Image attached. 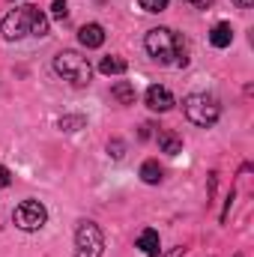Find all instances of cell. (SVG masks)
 <instances>
[{"label":"cell","mask_w":254,"mask_h":257,"mask_svg":"<svg viewBox=\"0 0 254 257\" xmlns=\"http://www.w3.org/2000/svg\"><path fill=\"white\" fill-rule=\"evenodd\" d=\"M147 54L159 66H186L189 63V51H186V39L171 30V27H153L144 39Z\"/></svg>","instance_id":"obj_1"},{"label":"cell","mask_w":254,"mask_h":257,"mask_svg":"<svg viewBox=\"0 0 254 257\" xmlns=\"http://www.w3.org/2000/svg\"><path fill=\"white\" fill-rule=\"evenodd\" d=\"M0 30L9 42H18L24 36H48V18L39 6H15L12 12L3 15Z\"/></svg>","instance_id":"obj_2"},{"label":"cell","mask_w":254,"mask_h":257,"mask_svg":"<svg viewBox=\"0 0 254 257\" xmlns=\"http://www.w3.org/2000/svg\"><path fill=\"white\" fill-rule=\"evenodd\" d=\"M183 111H186V117H189L194 126L200 128H209L218 123V117H221V105H218V99L215 96H206V93H191L183 99Z\"/></svg>","instance_id":"obj_3"},{"label":"cell","mask_w":254,"mask_h":257,"mask_svg":"<svg viewBox=\"0 0 254 257\" xmlns=\"http://www.w3.org/2000/svg\"><path fill=\"white\" fill-rule=\"evenodd\" d=\"M54 72H57L63 81L75 84V87H84V84L90 81V75H93L90 60L81 57L78 51H60V54L54 57Z\"/></svg>","instance_id":"obj_4"},{"label":"cell","mask_w":254,"mask_h":257,"mask_svg":"<svg viewBox=\"0 0 254 257\" xmlns=\"http://www.w3.org/2000/svg\"><path fill=\"white\" fill-rule=\"evenodd\" d=\"M12 221H15V227H18V230L33 233V230H42V227H45V221H48V209H45L39 200L27 197V200H21V203L15 206Z\"/></svg>","instance_id":"obj_5"},{"label":"cell","mask_w":254,"mask_h":257,"mask_svg":"<svg viewBox=\"0 0 254 257\" xmlns=\"http://www.w3.org/2000/svg\"><path fill=\"white\" fill-rule=\"evenodd\" d=\"M102 251H105V236L99 224L81 221L75 230V257H102Z\"/></svg>","instance_id":"obj_6"},{"label":"cell","mask_w":254,"mask_h":257,"mask_svg":"<svg viewBox=\"0 0 254 257\" xmlns=\"http://www.w3.org/2000/svg\"><path fill=\"white\" fill-rule=\"evenodd\" d=\"M144 99H147V108H150V111H159V114H165V111H171V108L177 105L174 93H171L168 87H162V84H153Z\"/></svg>","instance_id":"obj_7"},{"label":"cell","mask_w":254,"mask_h":257,"mask_svg":"<svg viewBox=\"0 0 254 257\" xmlns=\"http://www.w3.org/2000/svg\"><path fill=\"white\" fill-rule=\"evenodd\" d=\"M78 42H81L84 48H102V42H105V27H102V24H84V27L78 30Z\"/></svg>","instance_id":"obj_8"},{"label":"cell","mask_w":254,"mask_h":257,"mask_svg":"<svg viewBox=\"0 0 254 257\" xmlns=\"http://www.w3.org/2000/svg\"><path fill=\"white\" fill-rule=\"evenodd\" d=\"M156 141H159V150L168 153V156H180V153H183V141H180V135H174V132H168V128H162V132L156 135Z\"/></svg>","instance_id":"obj_9"},{"label":"cell","mask_w":254,"mask_h":257,"mask_svg":"<svg viewBox=\"0 0 254 257\" xmlns=\"http://www.w3.org/2000/svg\"><path fill=\"white\" fill-rule=\"evenodd\" d=\"M138 248L147 257H162V242H159V233L156 230H144L138 236Z\"/></svg>","instance_id":"obj_10"},{"label":"cell","mask_w":254,"mask_h":257,"mask_svg":"<svg viewBox=\"0 0 254 257\" xmlns=\"http://www.w3.org/2000/svg\"><path fill=\"white\" fill-rule=\"evenodd\" d=\"M209 42H212V48H227V45L233 42V27H230L227 21L215 24V27L209 30Z\"/></svg>","instance_id":"obj_11"},{"label":"cell","mask_w":254,"mask_h":257,"mask_svg":"<svg viewBox=\"0 0 254 257\" xmlns=\"http://www.w3.org/2000/svg\"><path fill=\"white\" fill-rule=\"evenodd\" d=\"M126 69H129V63L123 57H114V54H108V57L99 60V72H102V75H123Z\"/></svg>","instance_id":"obj_12"},{"label":"cell","mask_w":254,"mask_h":257,"mask_svg":"<svg viewBox=\"0 0 254 257\" xmlns=\"http://www.w3.org/2000/svg\"><path fill=\"white\" fill-rule=\"evenodd\" d=\"M111 96H114L120 105H135V87H132L129 81H117V84L111 87Z\"/></svg>","instance_id":"obj_13"},{"label":"cell","mask_w":254,"mask_h":257,"mask_svg":"<svg viewBox=\"0 0 254 257\" xmlns=\"http://www.w3.org/2000/svg\"><path fill=\"white\" fill-rule=\"evenodd\" d=\"M141 180L147 183V186H159L162 183V168H159V162H144L141 165Z\"/></svg>","instance_id":"obj_14"},{"label":"cell","mask_w":254,"mask_h":257,"mask_svg":"<svg viewBox=\"0 0 254 257\" xmlns=\"http://www.w3.org/2000/svg\"><path fill=\"white\" fill-rule=\"evenodd\" d=\"M84 117H60V123L57 126L63 128V132H78V128H84Z\"/></svg>","instance_id":"obj_15"},{"label":"cell","mask_w":254,"mask_h":257,"mask_svg":"<svg viewBox=\"0 0 254 257\" xmlns=\"http://www.w3.org/2000/svg\"><path fill=\"white\" fill-rule=\"evenodd\" d=\"M144 12H165L168 9V0H138Z\"/></svg>","instance_id":"obj_16"},{"label":"cell","mask_w":254,"mask_h":257,"mask_svg":"<svg viewBox=\"0 0 254 257\" xmlns=\"http://www.w3.org/2000/svg\"><path fill=\"white\" fill-rule=\"evenodd\" d=\"M51 15H54L57 21H66V18H69V3H66V0H54V3H51Z\"/></svg>","instance_id":"obj_17"},{"label":"cell","mask_w":254,"mask_h":257,"mask_svg":"<svg viewBox=\"0 0 254 257\" xmlns=\"http://www.w3.org/2000/svg\"><path fill=\"white\" fill-rule=\"evenodd\" d=\"M123 150H126V147H123V141H117V138L108 144V153H111L114 159H123Z\"/></svg>","instance_id":"obj_18"},{"label":"cell","mask_w":254,"mask_h":257,"mask_svg":"<svg viewBox=\"0 0 254 257\" xmlns=\"http://www.w3.org/2000/svg\"><path fill=\"white\" fill-rule=\"evenodd\" d=\"M9 183H12V174H9V171H6V168L0 165V189H6Z\"/></svg>","instance_id":"obj_19"},{"label":"cell","mask_w":254,"mask_h":257,"mask_svg":"<svg viewBox=\"0 0 254 257\" xmlns=\"http://www.w3.org/2000/svg\"><path fill=\"white\" fill-rule=\"evenodd\" d=\"M183 3H191V6H197V9H206V6H212V0H183Z\"/></svg>","instance_id":"obj_20"},{"label":"cell","mask_w":254,"mask_h":257,"mask_svg":"<svg viewBox=\"0 0 254 257\" xmlns=\"http://www.w3.org/2000/svg\"><path fill=\"white\" fill-rule=\"evenodd\" d=\"M183 254H186V248H183V245H177V248H171L165 257H183Z\"/></svg>","instance_id":"obj_21"},{"label":"cell","mask_w":254,"mask_h":257,"mask_svg":"<svg viewBox=\"0 0 254 257\" xmlns=\"http://www.w3.org/2000/svg\"><path fill=\"white\" fill-rule=\"evenodd\" d=\"M233 6H239V9H251L254 0H233Z\"/></svg>","instance_id":"obj_22"}]
</instances>
